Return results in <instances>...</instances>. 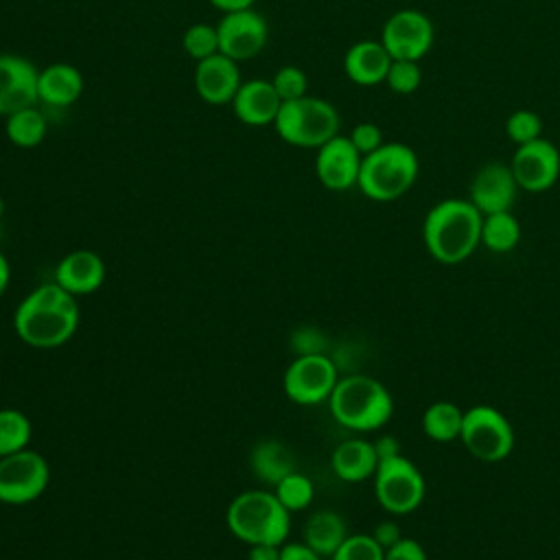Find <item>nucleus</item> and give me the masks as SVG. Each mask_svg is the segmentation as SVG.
<instances>
[{
	"label": "nucleus",
	"instance_id": "obj_37",
	"mask_svg": "<svg viewBox=\"0 0 560 560\" xmlns=\"http://www.w3.org/2000/svg\"><path fill=\"white\" fill-rule=\"evenodd\" d=\"M293 350L298 354H317L324 350V339L313 328H300L293 332Z\"/></svg>",
	"mask_w": 560,
	"mask_h": 560
},
{
	"label": "nucleus",
	"instance_id": "obj_15",
	"mask_svg": "<svg viewBox=\"0 0 560 560\" xmlns=\"http://www.w3.org/2000/svg\"><path fill=\"white\" fill-rule=\"evenodd\" d=\"M39 70L33 61L15 52H0V116L37 105Z\"/></svg>",
	"mask_w": 560,
	"mask_h": 560
},
{
	"label": "nucleus",
	"instance_id": "obj_40",
	"mask_svg": "<svg viewBox=\"0 0 560 560\" xmlns=\"http://www.w3.org/2000/svg\"><path fill=\"white\" fill-rule=\"evenodd\" d=\"M282 545H249L247 560H280Z\"/></svg>",
	"mask_w": 560,
	"mask_h": 560
},
{
	"label": "nucleus",
	"instance_id": "obj_42",
	"mask_svg": "<svg viewBox=\"0 0 560 560\" xmlns=\"http://www.w3.org/2000/svg\"><path fill=\"white\" fill-rule=\"evenodd\" d=\"M256 0H210V4L214 9H219L221 13H230V11H241V9H252Z\"/></svg>",
	"mask_w": 560,
	"mask_h": 560
},
{
	"label": "nucleus",
	"instance_id": "obj_25",
	"mask_svg": "<svg viewBox=\"0 0 560 560\" xmlns=\"http://www.w3.org/2000/svg\"><path fill=\"white\" fill-rule=\"evenodd\" d=\"M4 133L11 144L20 149H35L44 142L48 125L46 116L37 105L18 109L4 118Z\"/></svg>",
	"mask_w": 560,
	"mask_h": 560
},
{
	"label": "nucleus",
	"instance_id": "obj_29",
	"mask_svg": "<svg viewBox=\"0 0 560 560\" xmlns=\"http://www.w3.org/2000/svg\"><path fill=\"white\" fill-rule=\"evenodd\" d=\"M273 492L289 512H300L311 505L315 488L306 475L293 470L273 486Z\"/></svg>",
	"mask_w": 560,
	"mask_h": 560
},
{
	"label": "nucleus",
	"instance_id": "obj_24",
	"mask_svg": "<svg viewBox=\"0 0 560 560\" xmlns=\"http://www.w3.org/2000/svg\"><path fill=\"white\" fill-rule=\"evenodd\" d=\"M249 464L254 475L269 486H276L280 479L295 470L289 448L278 440L258 442L249 455Z\"/></svg>",
	"mask_w": 560,
	"mask_h": 560
},
{
	"label": "nucleus",
	"instance_id": "obj_33",
	"mask_svg": "<svg viewBox=\"0 0 560 560\" xmlns=\"http://www.w3.org/2000/svg\"><path fill=\"white\" fill-rule=\"evenodd\" d=\"M385 83L392 92L396 94H413L420 83H422V70L418 61H409V59H392L389 72L385 77Z\"/></svg>",
	"mask_w": 560,
	"mask_h": 560
},
{
	"label": "nucleus",
	"instance_id": "obj_1",
	"mask_svg": "<svg viewBox=\"0 0 560 560\" xmlns=\"http://www.w3.org/2000/svg\"><path fill=\"white\" fill-rule=\"evenodd\" d=\"M77 298L55 280L35 287L15 308V335L31 348L50 350L72 339L79 328Z\"/></svg>",
	"mask_w": 560,
	"mask_h": 560
},
{
	"label": "nucleus",
	"instance_id": "obj_27",
	"mask_svg": "<svg viewBox=\"0 0 560 560\" xmlns=\"http://www.w3.org/2000/svg\"><path fill=\"white\" fill-rule=\"evenodd\" d=\"M521 241V223L518 219L505 210L494 214H483L481 221V245L494 254L512 252Z\"/></svg>",
	"mask_w": 560,
	"mask_h": 560
},
{
	"label": "nucleus",
	"instance_id": "obj_30",
	"mask_svg": "<svg viewBox=\"0 0 560 560\" xmlns=\"http://www.w3.org/2000/svg\"><path fill=\"white\" fill-rule=\"evenodd\" d=\"M182 44H184V50L195 59V61H201V59H208L212 55L219 52V33H217V26L212 24H192L186 28L184 37H182Z\"/></svg>",
	"mask_w": 560,
	"mask_h": 560
},
{
	"label": "nucleus",
	"instance_id": "obj_2",
	"mask_svg": "<svg viewBox=\"0 0 560 560\" xmlns=\"http://www.w3.org/2000/svg\"><path fill=\"white\" fill-rule=\"evenodd\" d=\"M483 214L470 199H442L429 208L422 223V241L433 260L459 265L481 245Z\"/></svg>",
	"mask_w": 560,
	"mask_h": 560
},
{
	"label": "nucleus",
	"instance_id": "obj_21",
	"mask_svg": "<svg viewBox=\"0 0 560 560\" xmlns=\"http://www.w3.org/2000/svg\"><path fill=\"white\" fill-rule=\"evenodd\" d=\"M83 94V74L72 63H50L39 70L37 98L52 107H68Z\"/></svg>",
	"mask_w": 560,
	"mask_h": 560
},
{
	"label": "nucleus",
	"instance_id": "obj_10",
	"mask_svg": "<svg viewBox=\"0 0 560 560\" xmlns=\"http://www.w3.org/2000/svg\"><path fill=\"white\" fill-rule=\"evenodd\" d=\"M337 381V365L324 352L298 354L284 370L282 387L298 405H319L330 398Z\"/></svg>",
	"mask_w": 560,
	"mask_h": 560
},
{
	"label": "nucleus",
	"instance_id": "obj_20",
	"mask_svg": "<svg viewBox=\"0 0 560 560\" xmlns=\"http://www.w3.org/2000/svg\"><path fill=\"white\" fill-rule=\"evenodd\" d=\"M392 57L381 39H361L352 44L343 55V72L357 85L385 83Z\"/></svg>",
	"mask_w": 560,
	"mask_h": 560
},
{
	"label": "nucleus",
	"instance_id": "obj_11",
	"mask_svg": "<svg viewBox=\"0 0 560 560\" xmlns=\"http://www.w3.org/2000/svg\"><path fill=\"white\" fill-rule=\"evenodd\" d=\"M435 42V28L427 13L418 9L394 11L381 31V44L392 59L420 61Z\"/></svg>",
	"mask_w": 560,
	"mask_h": 560
},
{
	"label": "nucleus",
	"instance_id": "obj_17",
	"mask_svg": "<svg viewBox=\"0 0 560 560\" xmlns=\"http://www.w3.org/2000/svg\"><path fill=\"white\" fill-rule=\"evenodd\" d=\"M241 72L238 61L230 59L223 52H217L208 59L197 61L192 85L201 101L210 105H225L232 103L236 90L241 88Z\"/></svg>",
	"mask_w": 560,
	"mask_h": 560
},
{
	"label": "nucleus",
	"instance_id": "obj_8",
	"mask_svg": "<svg viewBox=\"0 0 560 560\" xmlns=\"http://www.w3.org/2000/svg\"><path fill=\"white\" fill-rule=\"evenodd\" d=\"M459 440L475 459L497 464L512 453L514 429L499 409L475 405L464 411Z\"/></svg>",
	"mask_w": 560,
	"mask_h": 560
},
{
	"label": "nucleus",
	"instance_id": "obj_19",
	"mask_svg": "<svg viewBox=\"0 0 560 560\" xmlns=\"http://www.w3.org/2000/svg\"><path fill=\"white\" fill-rule=\"evenodd\" d=\"M103 280L105 262L92 249H74L66 254L55 269V282L74 298L94 293L103 284Z\"/></svg>",
	"mask_w": 560,
	"mask_h": 560
},
{
	"label": "nucleus",
	"instance_id": "obj_34",
	"mask_svg": "<svg viewBox=\"0 0 560 560\" xmlns=\"http://www.w3.org/2000/svg\"><path fill=\"white\" fill-rule=\"evenodd\" d=\"M271 83H273V90H276V94L280 96L282 103L295 101V98H302V96L308 94V79H306L304 70L298 68V66L278 68Z\"/></svg>",
	"mask_w": 560,
	"mask_h": 560
},
{
	"label": "nucleus",
	"instance_id": "obj_31",
	"mask_svg": "<svg viewBox=\"0 0 560 560\" xmlns=\"http://www.w3.org/2000/svg\"><path fill=\"white\" fill-rule=\"evenodd\" d=\"M508 138L518 147L542 138V118L532 109H516L505 120Z\"/></svg>",
	"mask_w": 560,
	"mask_h": 560
},
{
	"label": "nucleus",
	"instance_id": "obj_38",
	"mask_svg": "<svg viewBox=\"0 0 560 560\" xmlns=\"http://www.w3.org/2000/svg\"><path fill=\"white\" fill-rule=\"evenodd\" d=\"M372 536H374V540L383 547V549H389L392 545H396L400 538H402V532H400V527H398V523L396 521H381L376 527H374V532H372Z\"/></svg>",
	"mask_w": 560,
	"mask_h": 560
},
{
	"label": "nucleus",
	"instance_id": "obj_22",
	"mask_svg": "<svg viewBox=\"0 0 560 560\" xmlns=\"http://www.w3.org/2000/svg\"><path fill=\"white\" fill-rule=\"evenodd\" d=\"M332 472L348 483L365 481L368 477H374V470L378 466V455L374 448V442L352 438L341 442L332 455H330Z\"/></svg>",
	"mask_w": 560,
	"mask_h": 560
},
{
	"label": "nucleus",
	"instance_id": "obj_13",
	"mask_svg": "<svg viewBox=\"0 0 560 560\" xmlns=\"http://www.w3.org/2000/svg\"><path fill=\"white\" fill-rule=\"evenodd\" d=\"M219 52L234 61H247L256 57L267 44V20L254 9H241L223 13L219 24Z\"/></svg>",
	"mask_w": 560,
	"mask_h": 560
},
{
	"label": "nucleus",
	"instance_id": "obj_28",
	"mask_svg": "<svg viewBox=\"0 0 560 560\" xmlns=\"http://www.w3.org/2000/svg\"><path fill=\"white\" fill-rule=\"evenodd\" d=\"M31 433V420L22 411L0 409V457L26 448Z\"/></svg>",
	"mask_w": 560,
	"mask_h": 560
},
{
	"label": "nucleus",
	"instance_id": "obj_3",
	"mask_svg": "<svg viewBox=\"0 0 560 560\" xmlns=\"http://www.w3.org/2000/svg\"><path fill=\"white\" fill-rule=\"evenodd\" d=\"M328 407L341 427L359 433L385 427L394 413L389 389L368 374L339 378L328 398Z\"/></svg>",
	"mask_w": 560,
	"mask_h": 560
},
{
	"label": "nucleus",
	"instance_id": "obj_18",
	"mask_svg": "<svg viewBox=\"0 0 560 560\" xmlns=\"http://www.w3.org/2000/svg\"><path fill=\"white\" fill-rule=\"evenodd\" d=\"M234 116L249 127H267L273 125L280 112V96L273 90V83L267 79H249L243 81L232 98Z\"/></svg>",
	"mask_w": 560,
	"mask_h": 560
},
{
	"label": "nucleus",
	"instance_id": "obj_14",
	"mask_svg": "<svg viewBox=\"0 0 560 560\" xmlns=\"http://www.w3.org/2000/svg\"><path fill=\"white\" fill-rule=\"evenodd\" d=\"M361 160L363 155L354 149L350 138L337 133L317 149L315 175L324 188L343 192L357 186Z\"/></svg>",
	"mask_w": 560,
	"mask_h": 560
},
{
	"label": "nucleus",
	"instance_id": "obj_44",
	"mask_svg": "<svg viewBox=\"0 0 560 560\" xmlns=\"http://www.w3.org/2000/svg\"><path fill=\"white\" fill-rule=\"evenodd\" d=\"M2 212H4V201H2V197H0V217H2Z\"/></svg>",
	"mask_w": 560,
	"mask_h": 560
},
{
	"label": "nucleus",
	"instance_id": "obj_39",
	"mask_svg": "<svg viewBox=\"0 0 560 560\" xmlns=\"http://www.w3.org/2000/svg\"><path fill=\"white\" fill-rule=\"evenodd\" d=\"M280 560H322L306 542H287L280 547Z\"/></svg>",
	"mask_w": 560,
	"mask_h": 560
},
{
	"label": "nucleus",
	"instance_id": "obj_41",
	"mask_svg": "<svg viewBox=\"0 0 560 560\" xmlns=\"http://www.w3.org/2000/svg\"><path fill=\"white\" fill-rule=\"evenodd\" d=\"M374 448H376V455L378 459H387V457H394V455H400V444L394 435H383L374 442Z\"/></svg>",
	"mask_w": 560,
	"mask_h": 560
},
{
	"label": "nucleus",
	"instance_id": "obj_36",
	"mask_svg": "<svg viewBox=\"0 0 560 560\" xmlns=\"http://www.w3.org/2000/svg\"><path fill=\"white\" fill-rule=\"evenodd\" d=\"M383 560H427V551L418 540L402 536L396 545L385 549Z\"/></svg>",
	"mask_w": 560,
	"mask_h": 560
},
{
	"label": "nucleus",
	"instance_id": "obj_6",
	"mask_svg": "<svg viewBox=\"0 0 560 560\" xmlns=\"http://www.w3.org/2000/svg\"><path fill=\"white\" fill-rule=\"evenodd\" d=\"M339 112L330 101L306 94L302 98L282 103L273 127L276 133L291 147L319 149L339 133Z\"/></svg>",
	"mask_w": 560,
	"mask_h": 560
},
{
	"label": "nucleus",
	"instance_id": "obj_26",
	"mask_svg": "<svg viewBox=\"0 0 560 560\" xmlns=\"http://www.w3.org/2000/svg\"><path fill=\"white\" fill-rule=\"evenodd\" d=\"M464 422V411L448 400H438L429 405L422 413V431L433 442L459 440Z\"/></svg>",
	"mask_w": 560,
	"mask_h": 560
},
{
	"label": "nucleus",
	"instance_id": "obj_43",
	"mask_svg": "<svg viewBox=\"0 0 560 560\" xmlns=\"http://www.w3.org/2000/svg\"><path fill=\"white\" fill-rule=\"evenodd\" d=\"M9 280H11V267H9V260L4 258V254L0 252V298L4 295V291L9 287Z\"/></svg>",
	"mask_w": 560,
	"mask_h": 560
},
{
	"label": "nucleus",
	"instance_id": "obj_32",
	"mask_svg": "<svg viewBox=\"0 0 560 560\" xmlns=\"http://www.w3.org/2000/svg\"><path fill=\"white\" fill-rule=\"evenodd\" d=\"M385 549L372 534H348L330 560H383Z\"/></svg>",
	"mask_w": 560,
	"mask_h": 560
},
{
	"label": "nucleus",
	"instance_id": "obj_9",
	"mask_svg": "<svg viewBox=\"0 0 560 560\" xmlns=\"http://www.w3.org/2000/svg\"><path fill=\"white\" fill-rule=\"evenodd\" d=\"M50 479L48 462L28 446L0 457V503L24 505L42 497Z\"/></svg>",
	"mask_w": 560,
	"mask_h": 560
},
{
	"label": "nucleus",
	"instance_id": "obj_4",
	"mask_svg": "<svg viewBox=\"0 0 560 560\" xmlns=\"http://www.w3.org/2000/svg\"><path fill=\"white\" fill-rule=\"evenodd\" d=\"M289 514L273 490H245L228 505L225 523L247 545H284L291 529Z\"/></svg>",
	"mask_w": 560,
	"mask_h": 560
},
{
	"label": "nucleus",
	"instance_id": "obj_12",
	"mask_svg": "<svg viewBox=\"0 0 560 560\" xmlns=\"http://www.w3.org/2000/svg\"><path fill=\"white\" fill-rule=\"evenodd\" d=\"M510 168L521 190L545 192L560 177V149L547 138L518 144L510 160Z\"/></svg>",
	"mask_w": 560,
	"mask_h": 560
},
{
	"label": "nucleus",
	"instance_id": "obj_5",
	"mask_svg": "<svg viewBox=\"0 0 560 560\" xmlns=\"http://www.w3.org/2000/svg\"><path fill=\"white\" fill-rule=\"evenodd\" d=\"M420 160L405 142H385L363 155L359 171V190L372 201H396L416 184Z\"/></svg>",
	"mask_w": 560,
	"mask_h": 560
},
{
	"label": "nucleus",
	"instance_id": "obj_16",
	"mask_svg": "<svg viewBox=\"0 0 560 560\" xmlns=\"http://www.w3.org/2000/svg\"><path fill=\"white\" fill-rule=\"evenodd\" d=\"M516 192L518 184L510 164L488 162L475 173L468 188V199L481 214H494L512 210Z\"/></svg>",
	"mask_w": 560,
	"mask_h": 560
},
{
	"label": "nucleus",
	"instance_id": "obj_7",
	"mask_svg": "<svg viewBox=\"0 0 560 560\" xmlns=\"http://www.w3.org/2000/svg\"><path fill=\"white\" fill-rule=\"evenodd\" d=\"M424 492L427 483L422 472L402 453L378 459L374 470V494L385 512L394 516L409 514L424 501Z\"/></svg>",
	"mask_w": 560,
	"mask_h": 560
},
{
	"label": "nucleus",
	"instance_id": "obj_23",
	"mask_svg": "<svg viewBox=\"0 0 560 560\" xmlns=\"http://www.w3.org/2000/svg\"><path fill=\"white\" fill-rule=\"evenodd\" d=\"M348 538L343 518L332 510H319L304 523V542L322 558H332L339 545Z\"/></svg>",
	"mask_w": 560,
	"mask_h": 560
},
{
	"label": "nucleus",
	"instance_id": "obj_35",
	"mask_svg": "<svg viewBox=\"0 0 560 560\" xmlns=\"http://www.w3.org/2000/svg\"><path fill=\"white\" fill-rule=\"evenodd\" d=\"M348 138H350V142L354 144V149L361 155H368V153L376 151L381 144H385L383 129L376 122H359V125H354Z\"/></svg>",
	"mask_w": 560,
	"mask_h": 560
}]
</instances>
